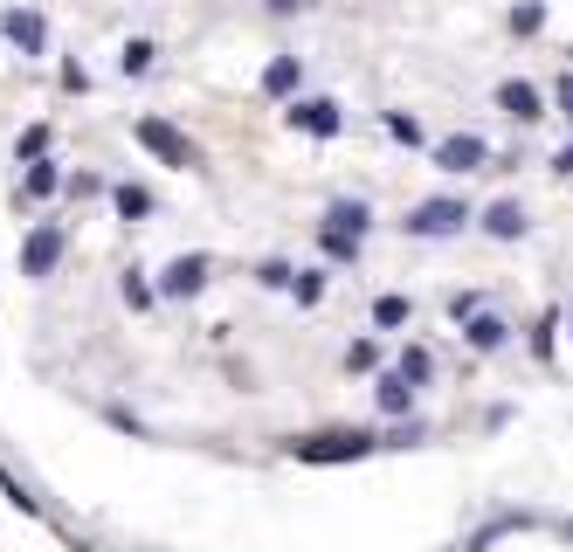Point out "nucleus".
Masks as SVG:
<instances>
[{
    "mask_svg": "<svg viewBox=\"0 0 573 552\" xmlns=\"http://www.w3.org/2000/svg\"><path fill=\"white\" fill-rule=\"evenodd\" d=\"M318 228H339V235H359V242H367L373 207H367V201H324V221H318Z\"/></svg>",
    "mask_w": 573,
    "mask_h": 552,
    "instance_id": "nucleus-13",
    "label": "nucleus"
},
{
    "mask_svg": "<svg viewBox=\"0 0 573 552\" xmlns=\"http://www.w3.org/2000/svg\"><path fill=\"white\" fill-rule=\"evenodd\" d=\"M476 311H484V291H456L449 297V318H476Z\"/></svg>",
    "mask_w": 573,
    "mask_h": 552,
    "instance_id": "nucleus-31",
    "label": "nucleus"
},
{
    "mask_svg": "<svg viewBox=\"0 0 573 552\" xmlns=\"http://www.w3.org/2000/svg\"><path fill=\"white\" fill-rule=\"evenodd\" d=\"M111 207H118L125 221H145V215H152V194H145V187H131V180H125V187H111Z\"/></svg>",
    "mask_w": 573,
    "mask_h": 552,
    "instance_id": "nucleus-17",
    "label": "nucleus"
},
{
    "mask_svg": "<svg viewBox=\"0 0 573 552\" xmlns=\"http://www.w3.org/2000/svg\"><path fill=\"white\" fill-rule=\"evenodd\" d=\"M42 152H49V125H28L22 145H14V159H42Z\"/></svg>",
    "mask_w": 573,
    "mask_h": 552,
    "instance_id": "nucleus-30",
    "label": "nucleus"
},
{
    "mask_svg": "<svg viewBox=\"0 0 573 552\" xmlns=\"http://www.w3.org/2000/svg\"><path fill=\"white\" fill-rule=\"evenodd\" d=\"M152 63H160V49H152L145 35H139V42H125V55H118V69H125V76H145Z\"/></svg>",
    "mask_w": 573,
    "mask_h": 552,
    "instance_id": "nucleus-24",
    "label": "nucleus"
},
{
    "mask_svg": "<svg viewBox=\"0 0 573 552\" xmlns=\"http://www.w3.org/2000/svg\"><path fill=\"white\" fill-rule=\"evenodd\" d=\"M283 118H291V131H311V139H339V131H346V111L332 98H291Z\"/></svg>",
    "mask_w": 573,
    "mask_h": 552,
    "instance_id": "nucleus-4",
    "label": "nucleus"
},
{
    "mask_svg": "<svg viewBox=\"0 0 573 552\" xmlns=\"http://www.w3.org/2000/svg\"><path fill=\"white\" fill-rule=\"evenodd\" d=\"M380 435L373 428H318V435H297L291 455L297 463H359V455H373Z\"/></svg>",
    "mask_w": 573,
    "mask_h": 552,
    "instance_id": "nucleus-1",
    "label": "nucleus"
},
{
    "mask_svg": "<svg viewBox=\"0 0 573 552\" xmlns=\"http://www.w3.org/2000/svg\"><path fill=\"white\" fill-rule=\"evenodd\" d=\"M324 262H359V235H339V228H318Z\"/></svg>",
    "mask_w": 573,
    "mask_h": 552,
    "instance_id": "nucleus-20",
    "label": "nucleus"
},
{
    "mask_svg": "<svg viewBox=\"0 0 573 552\" xmlns=\"http://www.w3.org/2000/svg\"><path fill=\"white\" fill-rule=\"evenodd\" d=\"M63 262V221H35L22 242V277H49Z\"/></svg>",
    "mask_w": 573,
    "mask_h": 552,
    "instance_id": "nucleus-7",
    "label": "nucleus"
},
{
    "mask_svg": "<svg viewBox=\"0 0 573 552\" xmlns=\"http://www.w3.org/2000/svg\"><path fill=\"white\" fill-rule=\"evenodd\" d=\"M380 367V338H353L346 346V373H373Z\"/></svg>",
    "mask_w": 573,
    "mask_h": 552,
    "instance_id": "nucleus-26",
    "label": "nucleus"
},
{
    "mask_svg": "<svg viewBox=\"0 0 573 552\" xmlns=\"http://www.w3.org/2000/svg\"><path fill=\"white\" fill-rule=\"evenodd\" d=\"M476 228H484L491 242H525L532 235V215H525L519 201H491L484 215H476Z\"/></svg>",
    "mask_w": 573,
    "mask_h": 552,
    "instance_id": "nucleus-11",
    "label": "nucleus"
},
{
    "mask_svg": "<svg viewBox=\"0 0 573 552\" xmlns=\"http://www.w3.org/2000/svg\"><path fill=\"white\" fill-rule=\"evenodd\" d=\"M422 435H429V428H422V422H415V414H408V422H394L387 435H380V449H415V442H422Z\"/></svg>",
    "mask_w": 573,
    "mask_h": 552,
    "instance_id": "nucleus-27",
    "label": "nucleus"
},
{
    "mask_svg": "<svg viewBox=\"0 0 573 552\" xmlns=\"http://www.w3.org/2000/svg\"><path fill=\"white\" fill-rule=\"evenodd\" d=\"M291 297L304 304V311H311V304L324 297V270H297V283H291Z\"/></svg>",
    "mask_w": 573,
    "mask_h": 552,
    "instance_id": "nucleus-28",
    "label": "nucleus"
},
{
    "mask_svg": "<svg viewBox=\"0 0 573 552\" xmlns=\"http://www.w3.org/2000/svg\"><path fill=\"white\" fill-rule=\"evenodd\" d=\"M63 166L55 159H28V174H22V201H49V194H63Z\"/></svg>",
    "mask_w": 573,
    "mask_h": 552,
    "instance_id": "nucleus-15",
    "label": "nucleus"
},
{
    "mask_svg": "<svg viewBox=\"0 0 573 552\" xmlns=\"http://www.w3.org/2000/svg\"><path fill=\"white\" fill-rule=\"evenodd\" d=\"M263 8H270L277 22H291V14H304V8H311V0H263Z\"/></svg>",
    "mask_w": 573,
    "mask_h": 552,
    "instance_id": "nucleus-32",
    "label": "nucleus"
},
{
    "mask_svg": "<svg viewBox=\"0 0 573 552\" xmlns=\"http://www.w3.org/2000/svg\"><path fill=\"white\" fill-rule=\"evenodd\" d=\"M546 166H552V174H560V180H573V145H566V152H552Z\"/></svg>",
    "mask_w": 573,
    "mask_h": 552,
    "instance_id": "nucleus-34",
    "label": "nucleus"
},
{
    "mask_svg": "<svg viewBox=\"0 0 573 552\" xmlns=\"http://www.w3.org/2000/svg\"><path fill=\"white\" fill-rule=\"evenodd\" d=\"M0 35H8L22 55H49V22L35 8H8V14H0Z\"/></svg>",
    "mask_w": 573,
    "mask_h": 552,
    "instance_id": "nucleus-9",
    "label": "nucleus"
},
{
    "mask_svg": "<svg viewBox=\"0 0 573 552\" xmlns=\"http://www.w3.org/2000/svg\"><path fill=\"white\" fill-rule=\"evenodd\" d=\"M505 28L519 35V42H532V35H546V0H519V8L505 14Z\"/></svg>",
    "mask_w": 573,
    "mask_h": 552,
    "instance_id": "nucleus-16",
    "label": "nucleus"
},
{
    "mask_svg": "<svg viewBox=\"0 0 573 552\" xmlns=\"http://www.w3.org/2000/svg\"><path fill=\"white\" fill-rule=\"evenodd\" d=\"M400 228H408L415 242H449V235H463V228H470V207L456 201V194H435L422 207H408V221H400Z\"/></svg>",
    "mask_w": 573,
    "mask_h": 552,
    "instance_id": "nucleus-2",
    "label": "nucleus"
},
{
    "mask_svg": "<svg viewBox=\"0 0 573 552\" xmlns=\"http://www.w3.org/2000/svg\"><path fill=\"white\" fill-rule=\"evenodd\" d=\"M552 98H560V111H566V125H573V69L560 76V84H552Z\"/></svg>",
    "mask_w": 573,
    "mask_h": 552,
    "instance_id": "nucleus-33",
    "label": "nucleus"
},
{
    "mask_svg": "<svg viewBox=\"0 0 573 552\" xmlns=\"http://www.w3.org/2000/svg\"><path fill=\"white\" fill-rule=\"evenodd\" d=\"M118 291H125V304H131V311H152L160 283H145V270H125V283H118Z\"/></svg>",
    "mask_w": 573,
    "mask_h": 552,
    "instance_id": "nucleus-23",
    "label": "nucleus"
},
{
    "mask_svg": "<svg viewBox=\"0 0 573 552\" xmlns=\"http://www.w3.org/2000/svg\"><path fill=\"white\" fill-rule=\"evenodd\" d=\"M463 338H470V352H505L511 346V318L505 311H476V318H463Z\"/></svg>",
    "mask_w": 573,
    "mask_h": 552,
    "instance_id": "nucleus-12",
    "label": "nucleus"
},
{
    "mask_svg": "<svg viewBox=\"0 0 573 552\" xmlns=\"http://www.w3.org/2000/svg\"><path fill=\"white\" fill-rule=\"evenodd\" d=\"M435 166H443V174H484L491 145L476 139V131H449V139H435Z\"/></svg>",
    "mask_w": 573,
    "mask_h": 552,
    "instance_id": "nucleus-6",
    "label": "nucleus"
},
{
    "mask_svg": "<svg viewBox=\"0 0 573 552\" xmlns=\"http://www.w3.org/2000/svg\"><path fill=\"white\" fill-rule=\"evenodd\" d=\"M566 545H573V518H566Z\"/></svg>",
    "mask_w": 573,
    "mask_h": 552,
    "instance_id": "nucleus-35",
    "label": "nucleus"
},
{
    "mask_svg": "<svg viewBox=\"0 0 573 552\" xmlns=\"http://www.w3.org/2000/svg\"><path fill=\"white\" fill-rule=\"evenodd\" d=\"M566 332H573V311H566Z\"/></svg>",
    "mask_w": 573,
    "mask_h": 552,
    "instance_id": "nucleus-36",
    "label": "nucleus"
},
{
    "mask_svg": "<svg viewBox=\"0 0 573 552\" xmlns=\"http://www.w3.org/2000/svg\"><path fill=\"white\" fill-rule=\"evenodd\" d=\"M207 270H215V256H201V249L174 256V262L160 270V297H201V291H207Z\"/></svg>",
    "mask_w": 573,
    "mask_h": 552,
    "instance_id": "nucleus-5",
    "label": "nucleus"
},
{
    "mask_svg": "<svg viewBox=\"0 0 573 552\" xmlns=\"http://www.w3.org/2000/svg\"><path fill=\"white\" fill-rule=\"evenodd\" d=\"M525 346H532V359H539V367H552V346H560V318H539V325H532V338H525Z\"/></svg>",
    "mask_w": 573,
    "mask_h": 552,
    "instance_id": "nucleus-19",
    "label": "nucleus"
},
{
    "mask_svg": "<svg viewBox=\"0 0 573 552\" xmlns=\"http://www.w3.org/2000/svg\"><path fill=\"white\" fill-rule=\"evenodd\" d=\"M408 318H415V304H408V297H373V325H380V332H400Z\"/></svg>",
    "mask_w": 573,
    "mask_h": 552,
    "instance_id": "nucleus-18",
    "label": "nucleus"
},
{
    "mask_svg": "<svg viewBox=\"0 0 573 552\" xmlns=\"http://www.w3.org/2000/svg\"><path fill=\"white\" fill-rule=\"evenodd\" d=\"M256 283H263V291H291V283H297V270H291L283 256H270V262H256Z\"/></svg>",
    "mask_w": 573,
    "mask_h": 552,
    "instance_id": "nucleus-25",
    "label": "nucleus"
},
{
    "mask_svg": "<svg viewBox=\"0 0 573 552\" xmlns=\"http://www.w3.org/2000/svg\"><path fill=\"white\" fill-rule=\"evenodd\" d=\"M297 84H304L297 55H270V63H263V98H297Z\"/></svg>",
    "mask_w": 573,
    "mask_h": 552,
    "instance_id": "nucleus-14",
    "label": "nucleus"
},
{
    "mask_svg": "<svg viewBox=\"0 0 573 552\" xmlns=\"http://www.w3.org/2000/svg\"><path fill=\"white\" fill-rule=\"evenodd\" d=\"M387 139H400V145H422V139H429V131H422V125H415V118H408V111H387Z\"/></svg>",
    "mask_w": 573,
    "mask_h": 552,
    "instance_id": "nucleus-29",
    "label": "nucleus"
},
{
    "mask_svg": "<svg viewBox=\"0 0 573 552\" xmlns=\"http://www.w3.org/2000/svg\"><path fill=\"white\" fill-rule=\"evenodd\" d=\"M498 111H505L511 125H539V118H546V98H539V84L511 76V84H498Z\"/></svg>",
    "mask_w": 573,
    "mask_h": 552,
    "instance_id": "nucleus-10",
    "label": "nucleus"
},
{
    "mask_svg": "<svg viewBox=\"0 0 573 552\" xmlns=\"http://www.w3.org/2000/svg\"><path fill=\"white\" fill-rule=\"evenodd\" d=\"M0 490H8V504H14V511H28V518H42V498H35V490H28L22 477H14V470H0Z\"/></svg>",
    "mask_w": 573,
    "mask_h": 552,
    "instance_id": "nucleus-22",
    "label": "nucleus"
},
{
    "mask_svg": "<svg viewBox=\"0 0 573 552\" xmlns=\"http://www.w3.org/2000/svg\"><path fill=\"white\" fill-rule=\"evenodd\" d=\"M394 367H400V373H408V380H415V387H429V380H435V352H429V346H408V352H400V359H394Z\"/></svg>",
    "mask_w": 573,
    "mask_h": 552,
    "instance_id": "nucleus-21",
    "label": "nucleus"
},
{
    "mask_svg": "<svg viewBox=\"0 0 573 552\" xmlns=\"http://www.w3.org/2000/svg\"><path fill=\"white\" fill-rule=\"evenodd\" d=\"M131 139H139V145H145L160 166H180V174H187V166H201L194 139H187L180 125H166V118H139V125H131Z\"/></svg>",
    "mask_w": 573,
    "mask_h": 552,
    "instance_id": "nucleus-3",
    "label": "nucleus"
},
{
    "mask_svg": "<svg viewBox=\"0 0 573 552\" xmlns=\"http://www.w3.org/2000/svg\"><path fill=\"white\" fill-rule=\"evenodd\" d=\"M415 394H422V387H415L400 367H380V380H373V408L387 414V422H408V414H415Z\"/></svg>",
    "mask_w": 573,
    "mask_h": 552,
    "instance_id": "nucleus-8",
    "label": "nucleus"
}]
</instances>
